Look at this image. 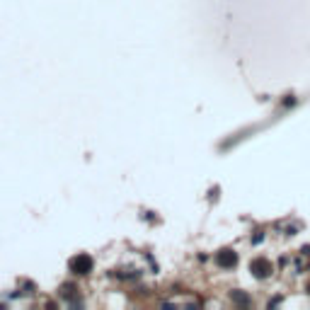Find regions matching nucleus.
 I'll return each mask as SVG.
<instances>
[{
    "mask_svg": "<svg viewBox=\"0 0 310 310\" xmlns=\"http://www.w3.org/2000/svg\"><path fill=\"white\" fill-rule=\"evenodd\" d=\"M306 291H308V293H310V281H308V286H306Z\"/></svg>",
    "mask_w": 310,
    "mask_h": 310,
    "instance_id": "nucleus-8",
    "label": "nucleus"
},
{
    "mask_svg": "<svg viewBox=\"0 0 310 310\" xmlns=\"http://www.w3.org/2000/svg\"><path fill=\"white\" fill-rule=\"evenodd\" d=\"M249 271H252L257 279H267V276H271V262L264 259V257H257V259H252Z\"/></svg>",
    "mask_w": 310,
    "mask_h": 310,
    "instance_id": "nucleus-2",
    "label": "nucleus"
},
{
    "mask_svg": "<svg viewBox=\"0 0 310 310\" xmlns=\"http://www.w3.org/2000/svg\"><path fill=\"white\" fill-rule=\"evenodd\" d=\"M230 296H233V301H235V303H240V306H248V303H249V298L245 296V293H238V291H233Z\"/></svg>",
    "mask_w": 310,
    "mask_h": 310,
    "instance_id": "nucleus-4",
    "label": "nucleus"
},
{
    "mask_svg": "<svg viewBox=\"0 0 310 310\" xmlns=\"http://www.w3.org/2000/svg\"><path fill=\"white\" fill-rule=\"evenodd\" d=\"M216 264L223 267V269H233V267L238 264V252H233V249H221V252L216 254Z\"/></svg>",
    "mask_w": 310,
    "mask_h": 310,
    "instance_id": "nucleus-3",
    "label": "nucleus"
},
{
    "mask_svg": "<svg viewBox=\"0 0 310 310\" xmlns=\"http://www.w3.org/2000/svg\"><path fill=\"white\" fill-rule=\"evenodd\" d=\"M296 102H298V100H296V97H293V95H289V100H286V102H284V104H286V107H293V104H296Z\"/></svg>",
    "mask_w": 310,
    "mask_h": 310,
    "instance_id": "nucleus-5",
    "label": "nucleus"
},
{
    "mask_svg": "<svg viewBox=\"0 0 310 310\" xmlns=\"http://www.w3.org/2000/svg\"><path fill=\"white\" fill-rule=\"evenodd\" d=\"M279 303H281V298H271V301H269V308H274V306H279Z\"/></svg>",
    "mask_w": 310,
    "mask_h": 310,
    "instance_id": "nucleus-7",
    "label": "nucleus"
},
{
    "mask_svg": "<svg viewBox=\"0 0 310 310\" xmlns=\"http://www.w3.org/2000/svg\"><path fill=\"white\" fill-rule=\"evenodd\" d=\"M262 240H264V233H257V235H254V238H252V243H254V245H259V243H262Z\"/></svg>",
    "mask_w": 310,
    "mask_h": 310,
    "instance_id": "nucleus-6",
    "label": "nucleus"
},
{
    "mask_svg": "<svg viewBox=\"0 0 310 310\" xmlns=\"http://www.w3.org/2000/svg\"><path fill=\"white\" fill-rule=\"evenodd\" d=\"M70 271L73 274H90L92 271V257L90 254H78L70 259Z\"/></svg>",
    "mask_w": 310,
    "mask_h": 310,
    "instance_id": "nucleus-1",
    "label": "nucleus"
}]
</instances>
